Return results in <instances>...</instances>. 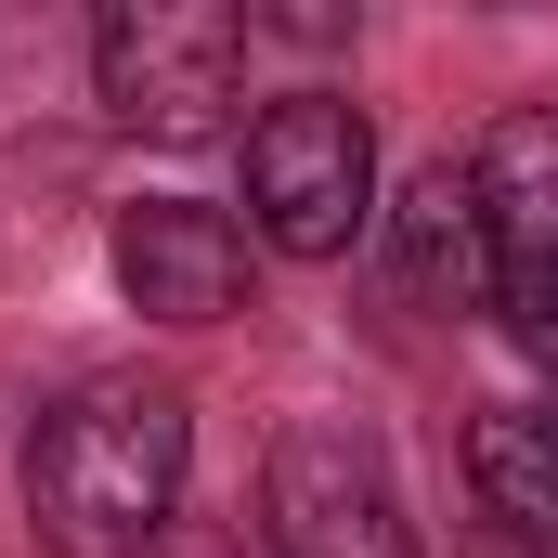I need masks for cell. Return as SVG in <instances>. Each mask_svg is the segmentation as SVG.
I'll use <instances>...</instances> for the list:
<instances>
[{
	"mask_svg": "<svg viewBox=\"0 0 558 558\" xmlns=\"http://www.w3.org/2000/svg\"><path fill=\"white\" fill-rule=\"evenodd\" d=\"M195 416L156 377H78L52 416L26 428V520L52 558H143L169 494H182Z\"/></svg>",
	"mask_w": 558,
	"mask_h": 558,
	"instance_id": "6da1fadb",
	"label": "cell"
},
{
	"mask_svg": "<svg viewBox=\"0 0 558 558\" xmlns=\"http://www.w3.org/2000/svg\"><path fill=\"white\" fill-rule=\"evenodd\" d=\"M92 78H105L118 131L195 143V131H221V105L247 78V13H221V0H118L92 26Z\"/></svg>",
	"mask_w": 558,
	"mask_h": 558,
	"instance_id": "7a4b0ae2",
	"label": "cell"
},
{
	"mask_svg": "<svg viewBox=\"0 0 558 558\" xmlns=\"http://www.w3.org/2000/svg\"><path fill=\"white\" fill-rule=\"evenodd\" d=\"M247 208L286 260H338L377 208V143L338 92H286L247 118Z\"/></svg>",
	"mask_w": 558,
	"mask_h": 558,
	"instance_id": "3957f363",
	"label": "cell"
},
{
	"mask_svg": "<svg viewBox=\"0 0 558 558\" xmlns=\"http://www.w3.org/2000/svg\"><path fill=\"white\" fill-rule=\"evenodd\" d=\"M260 507H274V558H416L403 481H390V454L351 416H299L286 428Z\"/></svg>",
	"mask_w": 558,
	"mask_h": 558,
	"instance_id": "277c9868",
	"label": "cell"
},
{
	"mask_svg": "<svg viewBox=\"0 0 558 558\" xmlns=\"http://www.w3.org/2000/svg\"><path fill=\"white\" fill-rule=\"evenodd\" d=\"M118 286L156 325H221L247 299V234L221 208H195V195H143L131 221H118Z\"/></svg>",
	"mask_w": 558,
	"mask_h": 558,
	"instance_id": "5b68a950",
	"label": "cell"
},
{
	"mask_svg": "<svg viewBox=\"0 0 558 558\" xmlns=\"http://www.w3.org/2000/svg\"><path fill=\"white\" fill-rule=\"evenodd\" d=\"M390 260H403V286H416L428 312H481V299L507 286L494 208H481V182H468L454 156H428L416 182H403V208H390Z\"/></svg>",
	"mask_w": 558,
	"mask_h": 558,
	"instance_id": "8992f818",
	"label": "cell"
},
{
	"mask_svg": "<svg viewBox=\"0 0 558 558\" xmlns=\"http://www.w3.org/2000/svg\"><path fill=\"white\" fill-rule=\"evenodd\" d=\"M481 208H494V247L507 260H558V105H520L494 118V143L468 156Z\"/></svg>",
	"mask_w": 558,
	"mask_h": 558,
	"instance_id": "52a82bcc",
	"label": "cell"
},
{
	"mask_svg": "<svg viewBox=\"0 0 558 558\" xmlns=\"http://www.w3.org/2000/svg\"><path fill=\"white\" fill-rule=\"evenodd\" d=\"M494 312H507V338H520V351H533V364L558 377V260H507Z\"/></svg>",
	"mask_w": 558,
	"mask_h": 558,
	"instance_id": "ba28073f",
	"label": "cell"
},
{
	"mask_svg": "<svg viewBox=\"0 0 558 558\" xmlns=\"http://www.w3.org/2000/svg\"><path fill=\"white\" fill-rule=\"evenodd\" d=\"M533 441H546V468H558V403H533Z\"/></svg>",
	"mask_w": 558,
	"mask_h": 558,
	"instance_id": "9c48e42d",
	"label": "cell"
}]
</instances>
